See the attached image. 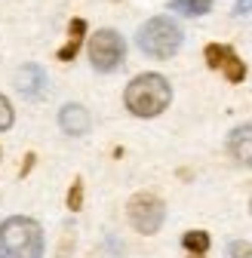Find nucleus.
I'll use <instances>...</instances> for the list:
<instances>
[{"mask_svg": "<svg viewBox=\"0 0 252 258\" xmlns=\"http://www.w3.org/2000/svg\"><path fill=\"white\" fill-rule=\"evenodd\" d=\"M43 231L34 218L16 215L0 224V258H40Z\"/></svg>", "mask_w": 252, "mask_h": 258, "instance_id": "obj_1", "label": "nucleus"}, {"mask_svg": "<svg viewBox=\"0 0 252 258\" xmlns=\"http://www.w3.org/2000/svg\"><path fill=\"white\" fill-rule=\"evenodd\" d=\"M126 108L136 117H157L172 99V89L160 74H142L126 86Z\"/></svg>", "mask_w": 252, "mask_h": 258, "instance_id": "obj_2", "label": "nucleus"}, {"mask_svg": "<svg viewBox=\"0 0 252 258\" xmlns=\"http://www.w3.org/2000/svg\"><path fill=\"white\" fill-rule=\"evenodd\" d=\"M139 46L142 52H148L151 58H169L178 52L181 46V28L163 16H157V19H148L142 28H139Z\"/></svg>", "mask_w": 252, "mask_h": 258, "instance_id": "obj_3", "label": "nucleus"}, {"mask_svg": "<svg viewBox=\"0 0 252 258\" xmlns=\"http://www.w3.org/2000/svg\"><path fill=\"white\" fill-rule=\"evenodd\" d=\"M126 215H130V224L139 234H157L166 218V206L154 194H136L130 206H126Z\"/></svg>", "mask_w": 252, "mask_h": 258, "instance_id": "obj_4", "label": "nucleus"}, {"mask_svg": "<svg viewBox=\"0 0 252 258\" xmlns=\"http://www.w3.org/2000/svg\"><path fill=\"white\" fill-rule=\"evenodd\" d=\"M123 55H126V43H123V37L117 34V31L105 28V31H96V34H92V40H89V61H92L96 71H114L123 61Z\"/></svg>", "mask_w": 252, "mask_h": 258, "instance_id": "obj_5", "label": "nucleus"}, {"mask_svg": "<svg viewBox=\"0 0 252 258\" xmlns=\"http://www.w3.org/2000/svg\"><path fill=\"white\" fill-rule=\"evenodd\" d=\"M203 58H206V64H209L212 71H222L231 83H243L246 80V64H243V58L231 46H225V43H209L203 49Z\"/></svg>", "mask_w": 252, "mask_h": 258, "instance_id": "obj_6", "label": "nucleus"}, {"mask_svg": "<svg viewBox=\"0 0 252 258\" xmlns=\"http://www.w3.org/2000/svg\"><path fill=\"white\" fill-rule=\"evenodd\" d=\"M16 89L28 99H43L46 92V71L40 64H22L16 71Z\"/></svg>", "mask_w": 252, "mask_h": 258, "instance_id": "obj_7", "label": "nucleus"}, {"mask_svg": "<svg viewBox=\"0 0 252 258\" xmlns=\"http://www.w3.org/2000/svg\"><path fill=\"white\" fill-rule=\"evenodd\" d=\"M228 151L240 166H252V123L237 126L228 136Z\"/></svg>", "mask_w": 252, "mask_h": 258, "instance_id": "obj_8", "label": "nucleus"}, {"mask_svg": "<svg viewBox=\"0 0 252 258\" xmlns=\"http://www.w3.org/2000/svg\"><path fill=\"white\" fill-rule=\"evenodd\" d=\"M58 126L68 136H83L89 133V111L83 105H65L58 111Z\"/></svg>", "mask_w": 252, "mask_h": 258, "instance_id": "obj_9", "label": "nucleus"}, {"mask_svg": "<svg viewBox=\"0 0 252 258\" xmlns=\"http://www.w3.org/2000/svg\"><path fill=\"white\" fill-rule=\"evenodd\" d=\"M83 34H86V22L83 19H71V37H68V43L58 49V58L61 61H71L77 52H80V46H83Z\"/></svg>", "mask_w": 252, "mask_h": 258, "instance_id": "obj_10", "label": "nucleus"}, {"mask_svg": "<svg viewBox=\"0 0 252 258\" xmlns=\"http://www.w3.org/2000/svg\"><path fill=\"white\" fill-rule=\"evenodd\" d=\"M169 10L178 16H206L212 10V0H172Z\"/></svg>", "mask_w": 252, "mask_h": 258, "instance_id": "obj_11", "label": "nucleus"}, {"mask_svg": "<svg viewBox=\"0 0 252 258\" xmlns=\"http://www.w3.org/2000/svg\"><path fill=\"white\" fill-rule=\"evenodd\" d=\"M181 246H184L187 252H194V255H203V252L209 249V234H206V231H187V234L181 237Z\"/></svg>", "mask_w": 252, "mask_h": 258, "instance_id": "obj_12", "label": "nucleus"}, {"mask_svg": "<svg viewBox=\"0 0 252 258\" xmlns=\"http://www.w3.org/2000/svg\"><path fill=\"white\" fill-rule=\"evenodd\" d=\"M80 206H83V181L74 178V184H71V190H68V209L77 212Z\"/></svg>", "mask_w": 252, "mask_h": 258, "instance_id": "obj_13", "label": "nucleus"}, {"mask_svg": "<svg viewBox=\"0 0 252 258\" xmlns=\"http://www.w3.org/2000/svg\"><path fill=\"white\" fill-rule=\"evenodd\" d=\"M13 105H10V99L7 95H0V133H4V129H10L13 126Z\"/></svg>", "mask_w": 252, "mask_h": 258, "instance_id": "obj_14", "label": "nucleus"}, {"mask_svg": "<svg viewBox=\"0 0 252 258\" xmlns=\"http://www.w3.org/2000/svg\"><path fill=\"white\" fill-rule=\"evenodd\" d=\"M228 258H252V243L234 240V243L228 246Z\"/></svg>", "mask_w": 252, "mask_h": 258, "instance_id": "obj_15", "label": "nucleus"}, {"mask_svg": "<svg viewBox=\"0 0 252 258\" xmlns=\"http://www.w3.org/2000/svg\"><path fill=\"white\" fill-rule=\"evenodd\" d=\"M252 13V0H237L234 4V16H249Z\"/></svg>", "mask_w": 252, "mask_h": 258, "instance_id": "obj_16", "label": "nucleus"}, {"mask_svg": "<svg viewBox=\"0 0 252 258\" xmlns=\"http://www.w3.org/2000/svg\"><path fill=\"white\" fill-rule=\"evenodd\" d=\"M194 258H203V255H194Z\"/></svg>", "mask_w": 252, "mask_h": 258, "instance_id": "obj_17", "label": "nucleus"}, {"mask_svg": "<svg viewBox=\"0 0 252 258\" xmlns=\"http://www.w3.org/2000/svg\"><path fill=\"white\" fill-rule=\"evenodd\" d=\"M249 212H252V203H249Z\"/></svg>", "mask_w": 252, "mask_h": 258, "instance_id": "obj_18", "label": "nucleus"}]
</instances>
